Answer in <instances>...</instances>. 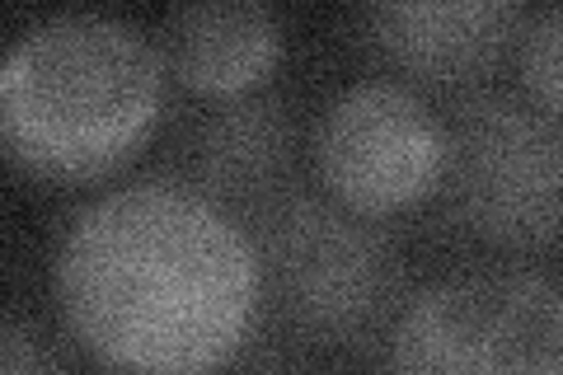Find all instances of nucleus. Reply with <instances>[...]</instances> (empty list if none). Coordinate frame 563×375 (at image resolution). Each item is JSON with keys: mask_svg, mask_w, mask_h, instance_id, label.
Returning <instances> with one entry per match:
<instances>
[{"mask_svg": "<svg viewBox=\"0 0 563 375\" xmlns=\"http://www.w3.org/2000/svg\"><path fill=\"white\" fill-rule=\"evenodd\" d=\"M451 202L479 240L544 249L563 240V122L517 99H470L446 141Z\"/></svg>", "mask_w": 563, "mask_h": 375, "instance_id": "4", "label": "nucleus"}, {"mask_svg": "<svg viewBox=\"0 0 563 375\" xmlns=\"http://www.w3.org/2000/svg\"><path fill=\"white\" fill-rule=\"evenodd\" d=\"M76 343L118 375H207L258 306V258L217 202L132 184L76 211L52 263Z\"/></svg>", "mask_w": 563, "mask_h": 375, "instance_id": "1", "label": "nucleus"}, {"mask_svg": "<svg viewBox=\"0 0 563 375\" xmlns=\"http://www.w3.org/2000/svg\"><path fill=\"white\" fill-rule=\"evenodd\" d=\"M263 267L282 310L314 333H352L395 287L385 240L320 202H291L268 221Z\"/></svg>", "mask_w": 563, "mask_h": 375, "instance_id": "6", "label": "nucleus"}, {"mask_svg": "<svg viewBox=\"0 0 563 375\" xmlns=\"http://www.w3.org/2000/svg\"><path fill=\"white\" fill-rule=\"evenodd\" d=\"M362 24L390 66L428 80H465L503 57L521 10L503 0H395L372 5Z\"/></svg>", "mask_w": 563, "mask_h": 375, "instance_id": "7", "label": "nucleus"}, {"mask_svg": "<svg viewBox=\"0 0 563 375\" xmlns=\"http://www.w3.org/2000/svg\"><path fill=\"white\" fill-rule=\"evenodd\" d=\"M390 375H563V282L484 273L418 291L390 338Z\"/></svg>", "mask_w": 563, "mask_h": 375, "instance_id": "3", "label": "nucleus"}, {"mask_svg": "<svg viewBox=\"0 0 563 375\" xmlns=\"http://www.w3.org/2000/svg\"><path fill=\"white\" fill-rule=\"evenodd\" d=\"M165 62L188 89L231 99L277 66L282 24L258 0H207L165 20Z\"/></svg>", "mask_w": 563, "mask_h": 375, "instance_id": "8", "label": "nucleus"}, {"mask_svg": "<svg viewBox=\"0 0 563 375\" xmlns=\"http://www.w3.org/2000/svg\"><path fill=\"white\" fill-rule=\"evenodd\" d=\"M282 159H287V122L273 103H240L202 136V169L221 188H250L258 178L268 184Z\"/></svg>", "mask_w": 563, "mask_h": 375, "instance_id": "9", "label": "nucleus"}, {"mask_svg": "<svg viewBox=\"0 0 563 375\" xmlns=\"http://www.w3.org/2000/svg\"><path fill=\"white\" fill-rule=\"evenodd\" d=\"M521 85L540 113L563 122V5L540 10L521 33Z\"/></svg>", "mask_w": 563, "mask_h": 375, "instance_id": "10", "label": "nucleus"}, {"mask_svg": "<svg viewBox=\"0 0 563 375\" xmlns=\"http://www.w3.org/2000/svg\"><path fill=\"white\" fill-rule=\"evenodd\" d=\"M0 375H57V366L24 324H5V333H0Z\"/></svg>", "mask_w": 563, "mask_h": 375, "instance_id": "11", "label": "nucleus"}, {"mask_svg": "<svg viewBox=\"0 0 563 375\" xmlns=\"http://www.w3.org/2000/svg\"><path fill=\"white\" fill-rule=\"evenodd\" d=\"M314 159L343 207L390 217L422 202L446 174V136L404 85L362 80L324 109Z\"/></svg>", "mask_w": 563, "mask_h": 375, "instance_id": "5", "label": "nucleus"}, {"mask_svg": "<svg viewBox=\"0 0 563 375\" xmlns=\"http://www.w3.org/2000/svg\"><path fill=\"white\" fill-rule=\"evenodd\" d=\"M161 85V52L128 20L52 14L0 66V141L38 178H95L155 128Z\"/></svg>", "mask_w": 563, "mask_h": 375, "instance_id": "2", "label": "nucleus"}]
</instances>
